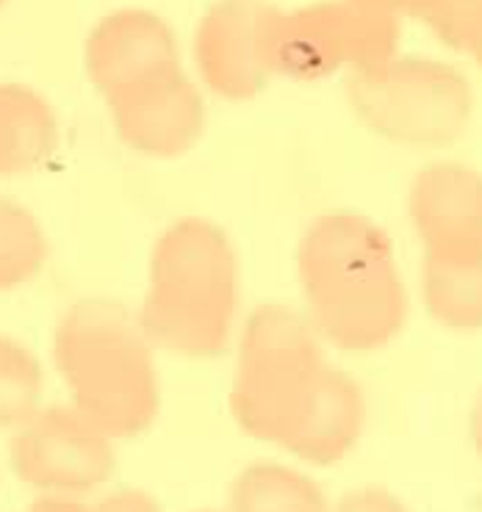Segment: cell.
Listing matches in <instances>:
<instances>
[{"label":"cell","instance_id":"3","mask_svg":"<svg viewBox=\"0 0 482 512\" xmlns=\"http://www.w3.org/2000/svg\"><path fill=\"white\" fill-rule=\"evenodd\" d=\"M239 302V263L225 230L186 216L158 239L139 324L150 344L186 358L228 346Z\"/></svg>","mask_w":482,"mask_h":512},{"label":"cell","instance_id":"8","mask_svg":"<svg viewBox=\"0 0 482 512\" xmlns=\"http://www.w3.org/2000/svg\"><path fill=\"white\" fill-rule=\"evenodd\" d=\"M14 468L37 488L81 493L106 482L114 468L109 435L81 413L48 410L14 441Z\"/></svg>","mask_w":482,"mask_h":512},{"label":"cell","instance_id":"23","mask_svg":"<svg viewBox=\"0 0 482 512\" xmlns=\"http://www.w3.org/2000/svg\"><path fill=\"white\" fill-rule=\"evenodd\" d=\"M3 3H6V0H0V6H3Z\"/></svg>","mask_w":482,"mask_h":512},{"label":"cell","instance_id":"12","mask_svg":"<svg viewBox=\"0 0 482 512\" xmlns=\"http://www.w3.org/2000/svg\"><path fill=\"white\" fill-rule=\"evenodd\" d=\"M424 305L449 330H480L482 252H424Z\"/></svg>","mask_w":482,"mask_h":512},{"label":"cell","instance_id":"15","mask_svg":"<svg viewBox=\"0 0 482 512\" xmlns=\"http://www.w3.org/2000/svg\"><path fill=\"white\" fill-rule=\"evenodd\" d=\"M45 261V239L23 208L0 200V288L17 286Z\"/></svg>","mask_w":482,"mask_h":512},{"label":"cell","instance_id":"22","mask_svg":"<svg viewBox=\"0 0 482 512\" xmlns=\"http://www.w3.org/2000/svg\"><path fill=\"white\" fill-rule=\"evenodd\" d=\"M31 512H84L78 504H73V501H61V499H48L42 501V504H37Z\"/></svg>","mask_w":482,"mask_h":512},{"label":"cell","instance_id":"14","mask_svg":"<svg viewBox=\"0 0 482 512\" xmlns=\"http://www.w3.org/2000/svg\"><path fill=\"white\" fill-rule=\"evenodd\" d=\"M230 512H330L325 493L289 465L255 463L230 488Z\"/></svg>","mask_w":482,"mask_h":512},{"label":"cell","instance_id":"9","mask_svg":"<svg viewBox=\"0 0 482 512\" xmlns=\"http://www.w3.org/2000/svg\"><path fill=\"white\" fill-rule=\"evenodd\" d=\"M117 131L136 153L175 158L192 150L205 128V103L181 67L111 97Z\"/></svg>","mask_w":482,"mask_h":512},{"label":"cell","instance_id":"16","mask_svg":"<svg viewBox=\"0 0 482 512\" xmlns=\"http://www.w3.org/2000/svg\"><path fill=\"white\" fill-rule=\"evenodd\" d=\"M42 391V371L23 346L0 338V427L34 416Z\"/></svg>","mask_w":482,"mask_h":512},{"label":"cell","instance_id":"2","mask_svg":"<svg viewBox=\"0 0 482 512\" xmlns=\"http://www.w3.org/2000/svg\"><path fill=\"white\" fill-rule=\"evenodd\" d=\"M300 283L316 333L338 349L369 352L394 341L408 294L383 227L350 211L311 222L297 252Z\"/></svg>","mask_w":482,"mask_h":512},{"label":"cell","instance_id":"6","mask_svg":"<svg viewBox=\"0 0 482 512\" xmlns=\"http://www.w3.org/2000/svg\"><path fill=\"white\" fill-rule=\"evenodd\" d=\"M399 17L374 12L355 0L314 3L283 14L275 36V72L297 81H319L341 67H374L394 59Z\"/></svg>","mask_w":482,"mask_h":512},{"label":"cell","instance_id":"18","mask_svg":"<svg viewBox=\"0 0 482 512\" xmlns=\"http://www.w3.org/2000/svg\"><path fill=\"white\" fill-rule=\"evenodd\" d=\"M330 512H408L405 504L391 496L388 490L380 488H363L355 493H347L344 499L338 501Z\"/></svg>","mask_w":482,"mask_h":512},{"label":"cell","instance_id":"17","mask_svg":"<svg viewBox=\"0 0 482 512\" xmlns=\"http://www.w3.org/2000/svg\"><path fill=\"white\" fill-rule=\"evenodd\" d=\"M424 23L444 45L482 64V0H444Z\"/></svg>","mask_w":482,"mask_h":512},{"label":"cell","instance_id":"7","mask_svg":"<svg viewBox=\"0 0 482 512\" xmlns=\"http://www.w3.org/2000/svg\"><path fill=\"white\" fill-rule=\"evenodd\" d=\"M283 12L269 0H219L200 20L194 59L211 92L250 100L275 75V36Z\"/></svg>","mask_w":482,"mask_h":512},{"label":"cell","instance_id":"10","mask_svg":"<svg viewBox=\"0 0 482 512\" xmlns=\"http://www.w3.org/2000/svg\"><path fill=\"white\" fill-rule=\"evenodd\" d=\"M86 67L103 95L117 97L125 89L181 67L175 34L161 17L142 9L109 14L86 45Z\"/></svg>","mask_w":482,"mask_h":512},{"label":"cell","instance_id":"11","mask_svg":"<svg viewBox=\"0 0 482 512\" xmlns=\"http://www.w3.org/2000/svg\"><path fill=\"white\" fill-rule=\"evenodd\" d=\"M410 219L424 252H482V175L433 164L410 186Z\"/></svg>","mask_w":482,"mask_h":512},{"label":"cell","instance_id":"20","mask_svg":"<svg viewBox=\"0 0 482 512\" xmlns=\"http://www.w3.org/2000/svg\"><path fill=\"white\" fill-rule=\"evenodd\" d=\"M95 512H161L158 504L147 493H139V490H120L109 499L103 501Z\"/></svg>","mask_w":482,"mask_h":512},{"label":"cell","instance_id":"5","mask_svg":"<svg viewBox=\"0 0 482 512\" xmlns=\"http://www.w3.org/2000/svg\"><path fill=\"white\" fill-rule=\"evenodd\" d=\"M347 97L374 133L410 147H441L460 139L474 103L463 72L413 56L352 70Z\"/></svg>","mask_w":482,"mask_h":512},{"label":"cell","instance_id":"13","mask_svg":"<svg viewBox=\"0 0 482 512\" xmlns=\"http://www.w3.org/2000/svg\"><path fill=\"white\" fill-rule=\"evenodd\" d=\"M56 144L45 100L23 86H0V175L39 164Z\"/></svg>","mask_w":482,"mask_h":512},{"label":"cell","instance_id":"4","mask_svg":"<svg viewBox=\"0 0 482 512\" xmlns=\"http://www.w3.org/2000/svg\"><path fill=\"white\" fill-rule=\"evenodd\" d=\"M56 358L78 413L106 435H139L158 413V374L150 338L114 302H81L59 327Z\"/></svg>","mask_w":482,"mask_h":512},{"label":"cell","instance_id":"21","mask_svg":"<svg viewBox=\"0 0 482 512\" xmlns=\"http://www.w3.org/2000/svg\"><path fill=\"white\" fill-rule=\"evenodd\" d=\"M471 441H474L482 457V393L480 399L474 402V410H471Z\"/></svg>","mask_w":482,"mask_h":512},{"label":"cell","instance_id":"19","mask_svg":"<svg viewBox=\"0 0 482 512\" xmlns=\"http://www.w3.org/2000/svg\"><path fill=\"white\" fill-rule=\"evenodd\" d=\"M355 3L369 6L374 12L394 14V17L405 14V17H422V20H427L444 0H355Z\"/></svg>","mask_w":482,"mask_h":512},{"label":"cell","instance_id":"1","mask_svg":"<svg viewBox=\"0 0 482 512\" xmlns=\"http://www.w3.org/2000/svg\"><path fill=\"white\" fill-rule=\"evenodd\" d=\"M230 407L244 432L316 465L350 452L366 418L358 382L327 366L314 327L286 305L247 319Z\"/></svg>","mask_w":482,"mask_h":512}]
</instances>
